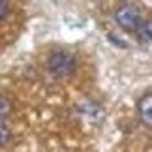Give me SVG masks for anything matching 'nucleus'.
Segmentation results:
<instances>
[{
	"label": "nucleus",
	"instance_id": "1",
	"mask_svg": "<svg viewBox=\"0 0 152 152\" xmlns=\"http://www.w3.org/2000/svg\"><path fill=\"white\" fill-rule=\"evenodd\" d=\"M47 69L56 79H69L77 69V58L69 51H56L47 58Z\"/></svg>",
	"mask_w": 152,
	"mask_h": 152
},
{
	"label": "nucleus",
	"instance_id": "2",
	"mask_svg": "<svg viewBox=\"0 0 152 152\" xmlns=\"http://www.w3.org/2000/svg\"><path fill=\"white\" fill-rule=\"evenodd\" d=\"M115 21L124 32H137V28L143 23V15L139 8L132 4H122L118 10L115 11Z\"/></svg>",
	"mask_w": 152,
	"mask_h": 152
},
{
	"label": "nucleus",
	"instance_id": "3",
	"mask_svg": "<svg viewBox=\"0 0 152 152\" xmlns=\"http://www.w3.org/2000/svg\"><path fill=\"white\" fill-rule=\"evenodd\" d=\"M150 109H152V98H150V94H145L137 102V116L147 128H150V124H152V111Z\"/></svg>",
	"mask_w": 152,
	"mask_h": 152
},
{
	"label": "nucleus",
	"instance_id": "4",
	"mask_svg": "<svg viewBox=\"0 0 152 152\" xmlns=\"http://www.w3.org/2000/svg\"><path fill=\"white\" fill-rule=\"evenodd\" d=\"M150 36H152V25H150V21H143L141 26L137 28V38H139V42L148 43V42H150Z\"/></svg>",
	"mask_w": 152,
	"mask_h": 152
},
{
	"label": "nucleus",
	"instance_id": "5",
	"mask_svg": "<svg viewBox=\"0 0 152 152\" xmlns=\"http://www.w3.org/2000/svg\"><path fill=\"white\" fill-rule=\"evenodd\" d=\"M10 111H11V103H10V100H8V98H4V96H0V118L8 116Z\"/></svg>",
	"mask_w": 152,
	"mask_h": 152
},
{
	"label": "nucleus",
	"instance_id": "6",
	"mask_svg": "<svg viewBox=\"0 0 152 152\" xmlns=\"http://www.w3.org/2000/svg\"><path fill=\"white\" fill-rule=\"evenodd\" d=\"M8 139H10V128L4 122H0V147H4L8 143Z\"/></svg>",
	"mask_w": 152,
	"mask_h": 152
},
{
	"label": "nucleus",
	"instance_id": "7",
	"mask_svg": "<svg viewBox=\"0 0 152 152\" xmlns=\"http://www.w3.org/2000/svg\"><path fill=\"white\" fill-rule=\"evenodd\" d=\"M8 11H10V4L4 2V0H0V21H2L4 17L8 15Z\"/></svg>",
	"mask_w": 152,
	"mask_h": 152
}]
</instances>
